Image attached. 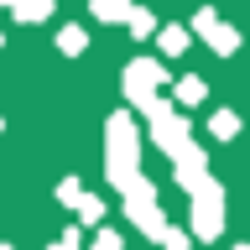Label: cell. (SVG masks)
Segmentation results:
<instances>
[{"label":"cell","instance_id":"obj_17","mask_svg":"<svg viewBox=\"0 0 250 250\" xmlns=\"http://www.w3.org/2000/svg\"><path fill=\"white\" fill-rule=\"evenodd\" d=\"M156 245H162V250H188L193 240H188V229H172V224H167V229L156 234Z\"/></svg>","mask_w":250,"mask_h":250},{"label":"cell","instance_id":"obj_9","mask_svg":"<svg viewBox=\"0 0 250 250\" xmlns=\"http://www.w3.org/2000/svg\"><path fill=\"white\" fill-rule=\"evenodd\" d=\"M203 42H208V47H214V52H219V58H229V52H234V47H240V31H234V26H224V21H214V26H208V31H203Z\"/></svg>","mask_w":250,"mask_h":250},{"label":"cell","instance_id":"obj_2","mask_svg":"<svg viewBox=\"0 0 250 250\" xmlns=\"http://www.w3.org/2000/svg\"><path fill=\"white\" fill-rule=\"evenodd\" d=\"M224 234V188L203 177L193 188V219H188V240H219Z\"/></svg>","mask_w":250,"mask_h":250},{"label":"cell","instance_id":"obj_6","mask_svg":"<svg viewBox=\"0 0 250 250\" xmlns=\"http://www.w3.org/2000/svg\"><path fill=\"white\" fill-rule=\"evenodd\" d=\"M172 177H177V188H188V193H193V188L208 177V156H203L198 146L188 141L183 151H172Z\"/></svg>","mask_w":250,"mask_h":250},{"label":"cell","instance_id":"obj_3","mask_svg":"<svg viewBox=\"0 0 250 250\" xmlns=\"http://www.w3.org/2000/svg\"><path fill=\"white\" fill-rule=\"evenodd\" d=\"M167 83V68L156 58H136V62H125V73H120V89H125V104H136L141 115L156 104V89Z\"/></svg>","mask_w":250,"mask_h":250},{"label":"cell","instance_id":"obj_24","mask_svg":"<svg viewBox=\"0 0 250 250\" xmlns=\"http://www.w3.org/2000/svg\"><path fill=\"white\" fill-rule=\"evenodd\" d=\"M0 130H5V120H0Z\"/></svg>","mask_w":250,"mask_h":250},{"label":"cell","instance_id":"obj_5","mask_svg":"<svg viewBox=\"0 0 250 250\" xmlns=\"http://www.w3.org/2000/svg\"><path fill=\"white\" fill-rule=\"evenodd\" d=\"M146 120H151V141H156V146H162L167 156H172V151H183L188 141H193V136H188V120H183V115H177L172 104H162V99L146 109Z\"/></svg>","mask_w":250,"mask_h":250},{"label":"cell","instance_id":"obj_12","mask_svg":"<svg viewBox=\"0 0 250 250\" xmlns=\"http://www.w3.org/2000/svg\"><path fill=\"white\" fill-rule=\"evenodd\" d=\"M125 31H130V37H151L156 31V16L146 11V5H130V11H125V21H120Z\"/></svg>","mask_w":250,"mask_h":250},{"label":"cell","instance_id":"obj_8","mask_svg":"<svg viewBox=\"0 0 250 250\" xmlns=\"http://www.w3.org/2000/svg\"><path fill=\"white\" fill-rule=\"evenodd\" d=\"M52 5H58V0H11V16L21 21V26H37V21L52 16Z\"/></svg>","mask_w":250,"mask_h":250},{"label":"cell","instance_id":"obj_19","mask_svg":"<svg viewBox=\"0 0 250 250\" xmlns=\"http://www.w3.org/2000/svg\"><path fill=\"white\" fill-rule=\"evenodd\" d=\"M47 250H83V234H78V229H62V234H58V240H52Z\"/></svg>","mask_w":250,"mask_h":250},{"label":"cell","instance_id":"obj_22","mask_svg":"<svg viewBox=\"0 0 250 250\" xmlns=\"http://www.w3.org/2000/svg\"><path fill=\"white\" fill-rule=\"evenodd\" d=\"M0 250H16V245H0Z\"/></svg>","mask_w":250,"mask_h":250},{"label":"cell","instance_id":"obj_4","mask_svg":"<svg viewBox=\"0 0 250 250\" xmlns=\"http://www.w3.org/2000/svg\"><path fill=\"white\" fill-rule=\"evenodd\" d=\"M120 193H125V219H130L141 234H151V240H156V234L167 229V219H162V203H156V188L146 183V177H130Z\"/></svg>","mask_w":250,"mask_h":250},{"label":"cell","instance_id":"obj_25","mask_svg":"<svg viewBox=\"0 0 250 250\" xmlns=\"http://www.w3.org/2000/svg\"><path fill=\"white\" fill-rule=\"evenodd\" d=\"M0 42H5V37H0Z\"/></svg>","mask_w":250,"mask_h":250},{"label":"cell","instance_id":"obj_1","mask_svg":"<svg viewBox=\"0 0 250 250\" xmlns=\"http://www.w3.org/2000/svg\"><path fill=\"white\" fill-rule=\"evenodd\" d=\"M104 172H109L115 188L141 177V136L125 115H109V125H104Z\"/></svg>","mask_w":250,"mask_h":250},{"label":"cell","instance_id":"obj_14","mask_svg":"<svg viewBox=\"0 0 250 250\" xmlns=\"http://www.w3.org/2000/svg\"><path fill=\"white\" fill-rule=\"evenodd\" d=\"M208 130H214L219 141H234V136H240V115H234V109H214V120H208Z\"/></svg>","mask_w":250,"mask_h":250},{"label":"cell","instance_id":"obj_7","mask_svg":"<svg viewBox=\"0 0 250 250\" xmlns=\"http://www.w3.org/2000/svg\"><path fill=\"white\" fill-rule=\"evenodd\" d=\"M203 99H208V83H203L198 73H188V78L172 83V109H193V104H203Z\"/></svg>","mask_w":250,"mask_h":250},{"label":"cell","instance_id":"obj_15","mask_svg":"<svg viewBox=\"0 0 250 250\" xmlns=\"http://www.w3.org/2000/svg\"><path fill=\"white\" fill-rule=\"evenodd\" d=\"M78 219H83V224H99V219H104V198H94V193H83V198H78V208H73Z\"/></svg>","mask_w":250,"mask_h":250},{"label":"cell","instance_id":"obj_11","mask_svg":"<svg viewBox=\"0 0 250 250\" xmlns=\"http://www.w3.org/2000/svg\"><path fill=\"white\" fill-rule=\"evenodd\" d=\"M89 11H94V21H104V26H120L125 11H130V0H89Z\"/></svg>","mask_w":250,"mask_h":250},{"label":"cell","instance_id":"obj_13","mask_svg":"<svg viewBox=\"0 0 250 250\" xmlns=\"http://www.w3.org/2000/svg\"><path fill=\"white\" fill-rule=\"evenodd\" d=\"M83 47H89V37H83V26H62V31H58V52H62V58H78Z\"/></svg>","mask_w":250,"mask_h":250},{"label":"cell","instance_id":"obj_16","mask_svg":"<svg viewBox=\"0 0 250 250\" xmlns=\"http://www.w3.org/2000/svg\"><path fill=\"white\" fill-rule=\"evenodd\" d=\"M78 198H83V183H78V177H62L58 183V203L62 208H78Z\"/></svg>","mask_w":250,"mask_h":250},{"label":"cell","instance_id":"obj_21","mask_svg":"<svg viewBox=\"0 0 250 250\" xmlns=\"http://www.w3.org/2000/svg\"><path fill=\"white\" fill-rule=\"evenodd\" d=\"M229 250H250V245H229Z\"/></svg>","mask_w":250,"mask_h":250},{"label":"cell","instance_id":"obj_23","mask_svg":"<svg viewBox=\"0 0 250 250\" xmlns=\"http://www.w3.org/2000/svg\"><path fill=\"white\" fill-rule=\"evenodd\" d=\"M0 5H11V0H0Z\"/></svg>","mask_w":250,"mask_h":250},{"label":"cell","instance_id":"obj_18","mask_svg":"<svg viewBox=\"0 0 250 250\" xmlns=\"http://www.w3.org/2000/svg\"><path fill=\"white\" fill-rule=\"evenodd\" d=\"M89 250H125V240H120L115 229H99V234H94V245H89Z\"/></svg>","mask_w":250,"mask_h":250},{"label":"cell","instance_id":"obj_10","mask_svg":"<svg viewBox=\"0 0 250 250\" xmlns=\"http://www.w3.org/2000/svg\"><path fill=\"white\" fill-rule=\"evenodd\" d=\"M151 37L162 42V52H167V58H183L188 42H193V31H188V26H162V31H151Z\"/></svg>","mask_w":250,"mask_h":250},{"label":"cell","instance_id":"obj_20","mask_svg":"<svg viewBox=\"0 0 250 250\" xmlns=\"http://www.w3.org/2000/svg\"><path fill=\"white\" fill-rule=\"evenodd\" d=\"M214 21H219V11H214V5H203V11L193 16V26H188V31H198V37H203V31L214 26Z\"/></svg>","mask_w":250,"mask_h":250}]
</instances>
